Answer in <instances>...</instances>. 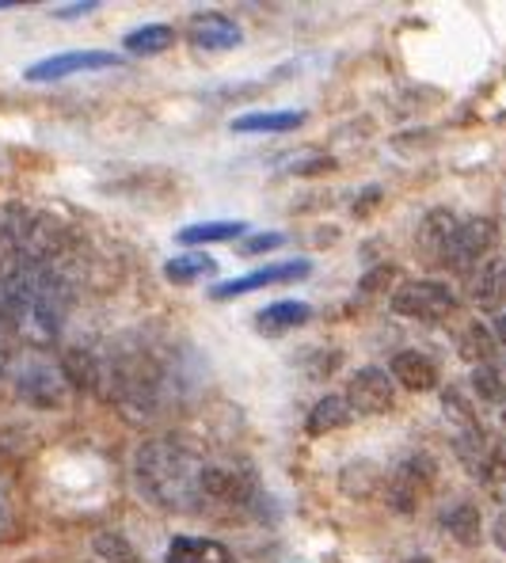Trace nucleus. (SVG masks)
<instances>
[{
  "mask_svg": "<svg viewBox=\"0 0 506 563\" xmlns=\"http://www.w3.org/2000/svg\"><path fill=\"white\" fill-rule=\"evenodd\" d=\"M202 472V461L176 438L145 442L134 457V484L141 499L161 510H172V515H190L206 503Z\"/></svg>",
  "mask_w": 506,
  "mask_h": 563,
  "instance_id": "nucleus-1",
  "label": "nucleus"
},
{
  "mask_svg": "<svg viewBox=\"0 0 506 563\" xmlns=\"http://www.w3.org/2000/svg\"><path fill=\"white\" fill-rule=\"evenodd\" d=\"M396 317L404 320H446L450 312H458V297L446 282L435 278H419V282H404L393 289L388 297Z\"/></svg>",
  "mask_w": 506,
  "mask_h": 563,
  "instance_id": "nucleus-2",
  "label": "nucleus"
},
{
  "mask_svg": "<svg viewBox=\"0 0 506 563\" xmlns=\"http://www.w3.org/2000/svg\"><path fill=\"white\" fill-rule=\"evenodd\" d=\"M495 244H499V229H495L492 218H469L458 225V233L450 240V252H446V267L453 271H480V263L487 260V255L495 252Z\"/></svg>",
  "mask_w": 506,
  "mask_h": 563,
  "instance_id": "nucleus-3",
  "label": "nucleus"
},
{
  "mask_svg": "<svg viewBox=\"0 0 506 563\" xmlns=\"http://www.w3.org/2000/svg\"><path fill=\"white\" fill-rule=\"evenodd\" d=\"M122 54L111 49H69V54H54L46 62H35L31 69H23V80L31 85H50V80L77 77V73H96V69H119Z\"/></svg>",
  "mask_w": 506,
  "mask_h": 563,
  "instance_id": "nucleus-4",
  "label": "nucleus"
},
{
  "mask_svg": "<svg viewBox=\"0 0 506 563\" xmlns=\"http://www.w3.org/2000/svg\"><path fill=\"white\" fill-rule=\"evenodd\" d=\"M393 377H388V369L377 366L359 369L346 385V404H351L354 416H381V411L393 408Z\"/></svg>",
  "mask_w": 506,
  "mask_h": 563,
  "instance_id": "nucleus-5",
  "label": "nucleus"
},
{
  "mask_svg": "<svg viewBox=\"0 0 506 563\" xmlns=\"http://www.w3.org/2000/svg\"><path fill=\"white\" fill-rule=\"evenodd\" d=\"M435 476H438V468L430 457H408L400 468H396L393 484H388V499H393V507L396 510H415L422 495L430 492Z\"/></svg>",
  "mask_w": 506,
  "mask_h": 563,
  "instance_id": "nucleus-6",
  "label": "nucleus"
},
{
  "mask_svg": "<svg viewBox=\"0 0 506 563\" xmlns=\"http://www.w3.org/2000/svg\"><path fill=\"white\" fill-rule=\"evenodd\" d=\"M309 263L305 260H286V263H271V267L263 271H252V275L244 278H232V282H221V286H213L210 294L218 297H240V294H252V289H263V286H275V282H297V278H309Z\"/></svg>",
  "mask_w": 506,
  "mask_h": 563,
  "instance_id": "nucleus-7",
  "label": "nucleus"
},
{
  "mask_svg": "<svg viewBox=\"0 0 506 563\" xmlns=\"http://www.w3.org/2000/svg\"><path fill=\"white\" fill-rule=\"evenodd\" d=\"M202 492L206 503H221V507H244L252 499V476L232 465H206L202 472Z\"/></svg>",
  "mask_w": 506,
  "mask_h": 563,
  "instance_id": "nucleus-8",
  "label": "nucleus"
},
{
  "mask_svg": "<svg viewBox=\"0 0 506 563\" xmlns=\"http://www.w3.org/2000/svg\"><path fill=\"white\" fill-rule=\"evenodd\" d=\"M190 43L198 49H237L244 43V31H240L237 20L221 12H198L190 20Z\"/></svg>",
  "mask_w": 506,
  "mask_h": 563,
  "instance_id": "nucleus-9",
  "label": "nucleus"
},
{
  "mask_svg": "<svg viewBox=\"0 0 506 563\" xmlns=\"http://www.w3.org/2000/svg\"><path fill=\"white\" fill-rule=\"evenodd\" d=\"M469 297L476 309L484 312H499L506 305V255L499 260H487L476 275L469 278Z\"/></svg>",
  "mask_w": 506,
  "mask_h": 563,
  "instance_id": "nucleus-10",
  "label": "nucleus"
},
{
  "mask_svg": "<svg viewBox=\"0 0 506 563\" xmlns=\"http://www.w3.org/2000/svg\"><path fill=\"white\" fill-rule=\"evenodd\" d=\"M388 377L400 380L408 393H430L438 385V366L419 351H400L388 362Z\"/></svg>",
  "mask_w": 506,
  "mask_h": 563,
  "instance_id": "nucleus-11",
  "label": "nucleus"
},
{
  "mask_svg": "<svg viewBox=\"0 0 506 563\" xmlns=\"http://www.w3.org/2000/svg\"><path fill=\"white\" fill-rule=\"evenodd\" d=\"M65 385H69V380L57 374V369H46V366H28L20 374L23 400H31L35 408H57L65 396Z\"/></svg>",
  "mask_w": 506,
  "mask_h": 563,
  "instance_id": "nucleus-12",
  "label": "nucleus"
},
{
  "mask_svg": "<svg viewBox=\"0 0 506 563\" xmlns=\"http://www.w3.org/2000/svg\"><path fill=\"white\" fill-rule=\"evenodd\" d=\"M309 320H312V305H305V301H275V305H267V309L255 312V328L271 339L309 324Z\"/></svg>",
  "mask_w": 506,
  "mask_h": 563,
  "instance_id": "nucleus-13",
  "label": "nucleus"
},
{
  "mask_svg": "<svg viewBox=\"0 0 506 563\" xmlns=\"http://www.w3.org/2000/svg\"><path fill=\"white\" fill-rule=\"evenodd\" d=\"M458 225H461V221L453 218L450 210H430L427 218H422V225H419V252L427 255V260H446Z\"/></svg>",
  "mask_w": 506,
  "mask_h": 563,
  "instance_id": "nucleus-14",
  "label": "nucleus"
},
{
  "mask_svg": "<svg viewBox=\"0 0 506 563\" xmlns=\"http://www.w3.org/2000/svg\"><path fill=\"white\" fill-rule=\"evenodd\" d=\"M305 122V111H252L232 119V134H286Z\"/></svg>",
  "mask_w": 506,
  "mask_h": 563,
  "instance_id": "nucleus-15",
  "label": "nucleus"
},
{
  "mask_svg": "<svg viewBox=\"0 0 506 563\" xmlns=\"http://www.w3.org/2000/svg\"><path fill=\"white\" fill-rule=\"evenodd\" d=\"M168 563H232V552L210 537H176L168 549Z\"/></svg>",
  "mask_w": 506,
  "mask_h": 563,
  "instance_id": "nucleus-16",
  "label": "nucleus"
},
{
  "mask_svg": "<svg viewBox=\"0 0 506 563\" xmlns=\"http://www.w3.org/2000/svg\"><path fill=\"white\" fill-rule=\"evenodd\" d=\"M351 419H354V411H351V404H346V396H323V400H317V408L309 411V419H305V430H309L312 438H323V434L343 430Z\"/></svg>",
  "mask_w": 506,
  "mask_h": 563,
  "instance_id": "nucleus-17",
  "label": "nucleus"
},
{
  "mask_svg": "<svg viewBox=\"0 0 506 563\" xmlns=\"http://www.w3.org/2000/svg\"><path fill=\"white\" fill-rule=\"evenodd\" d=\"M442 526L453 541L464 544V549H476L480 537H484V521H480V510L472 507V503H453L442 515Z\"/></svg>",
  "mask_w": 506,
  "mask_h": 563,
  "instance_id": "nucleus-18",
  "label": "nucleus"
},
{
  "mask_svg": "<svg viewBox=\"0 0 506 563\" xmlns=\"http://www.w3.org/2000/svg\"><path fill=\"white\" fill-rule=\"evenodd\" d=\"M210 275H218V263H213L206 252H184V255H176V260L164 263V278L176 282V286H190V282L210 278Z\"/></svg>",
  "mask_w": 506,
  "mask_h": 563,
  "instance_id": "nucleus-19",
  "label": "nucleus"
},
{
  "mask_svg": "<svg viewBox=\"0 0 506 563\" xmlns=\"http://www.w3.org/2000/svg\"><path fill=\"white\" fill-rule=\"evenodd\" d=\"M172 43H176V31H172L168 23H145V27H138L127 35V54L153 57V54H164Z\"/></svg>",
  "mask_w": 506,
  "mask_h": 563,
  "instance_id": "nucleus-20",
  "label": "nucleus"
},
{
  "mask_svg": "<svg viewBox=\"0 0 506 563\" xmlns=\"http://www.w3.org/2000/svg\"><path fill=\"white\" fill-rule=\"evenodd\" d=\"M458 351L464 362H472V366H492V358L499 354V343H495V335L484 324H469L461 331Z\"/></svg>",
  "mask_w": 506,
  "mask_h": 563,
  "instance_id": "nucleus-21",
  "label": "nucleus"
},
{
  "mask_svg": "<svg viewBox=\"0 0 506 563\" xmlns=\"http://www.w3.org/2000/svg\"><path fill=\"white\" fill-rule=\"evenodd\" d=\"M248 233V225L244 221H206V225H187V229H179L176 240L179 244H218V240H237V236H244Z\"/></svg>",
  "mask_w": 506,
  "mask_h": 563,
  "instance_id": "nucleus-22",
  "label": "nucleus"
},
{
  "mask_svg": "<svg viewBox=\"0 0 506 563\" xmlns=\"http://www.w3.org/2000/svg\"><path fill=\"white\" fill-rule=\"evenodd\" d=\"M472 388H476V396L484 404H506V385L499 377V369L492 366H476V374H472Z\"/></svg>",
  "mask_w": 506,
  "mask_h": 563,
  "instance_id": "nucleus-23",
  "label": "nucleus"
},
{
  "mask_svg": "<svg viewBox=\"0 0 506 563\" xmlns=\"http://www.w3.org/2000/svg\"><path fill=\"white\" fill-rule=\"evenodd\" d=\"M92 549L99 552V560H107V563H138V552L114 533H99L92 541Z\"/></svg>",
  "mask_w": 506,
  "mask_h": 563,
  "instance_id": "nucleus-24",
  "label": "nucleus"
},
{
  "mask_svg": "<svg viewBox=\"0 0 506 563\" xmlns=\"http://www.w3.org/2000/svg\"><path fill=\"white\" fill-rule=\"evenodd\" d=\"M442 404H446V416L458 422L461 430H472V427H476V416H472V408L461 400V388H446V393H442Z\"/></svg>",
  "mask_w": 506,
  "mask_h": 563,
  "instance_id": "nucleus-25",
  "label": "nucleus"
},
{
  "mask_svg": "<svg viewBox=\"0 0 506 563\" xmlns=\"http://www.w3.org/2000/svg\"><path fill=\"white\" fill-rule=\"evenodd\" d=\"M282 233H260V236H248L244 247H240V255H260V252H271V247L282 244Z\"/></svg>",
  "mask_w": 506,
  "mask_h": 563,
  "instance_id": "nucleus-26",
  "label": "nucleus"
},
{
  "mask_svg": "<svg viewBox=\"0 0 506 563\" xmlns=\"http://www.w3.org/2000/svg\"><path fill=\"white\" fill-rule=\"evenodd\" d=\"M396 278V267H381V271H370L366 278H362V289H366V294H373V289H385L388 282Z\"/></svg>",
  "mask_w": 506,
  "mask_h": 563,
  "instance_id": "nucleus-27",
  "label": "nucleus"
},
{
  "mask_svg": "<svg viewBox=\"0 0 506 563\" xmlns=\"http://www.w3.org/2000/svg\"><path fill=\"white\" fill-rule=\"evenodd\" d=\"M96 0H85V4H65V8H54V15L57 20H73V15H88V12H96Z\"/></svg>",
  "mask_w": 506,
  "mask_h": 563,
  "instance_id": "nucleus-28",
  "label": "nucleus"
},
{
  "mask_svg": "<svg viewBox=\"0 0 506 563\" xmlns=\"http://www.w3.org/2000/svg\"><path fill=\"white\" fill-rule=\"evenodd\" d=\"M492 537H495V544H499V549L506 552V510L499 518H495V529H492Z\"/></svg>",
  "mask_w": 506,
  "mask_h": 563,
  "instance_id": "nucleus-29",
  "label": "nucleus"
},
{
  "mask_svg": "<svg viewBox=\"0 0 506 563\" xmlns=\"http://www.w3.org/2000/svg\"><path fill=\"white\" fill-rule=\"evenodd\" d=\"M373 202H381V187H366V198H362V202L354 206V210H359V213H366Z\"/></svg>",
  "mask_w": 506,
  "mask_h": 563,
  "instance_id": "nucleus-30",
  "label": "nucleus"
},
{
  "mask_svg": "<svg viewBox=\"0 0 506 563\" xmlns=\"http://www.w3.org/2000/svg\"><path fill=\"white\" fill-rule=\"evenodd\" d=\"M492 335H495V343H499V346H506V312H499V317H495V328H492Z\"/></svg>",
  "mask_w": 506,
  "mask_h": 563,
  "instance_id": "nucleus-31",
  "label": "nucleus"
},
{
  "mask_svg": "<svg viewBox=\"0 0 506 563\" xmlns=\"http://www.w3.org/2000/svg\"><path fill=\"white\" fill-rule=\"evenodd\" d=\"M4 374H8V346L0 343V377H4Z\"/></svg>",
  "mask_w": 506,
  "mask_h": 563,
  "instance_id": "nucleus-32",
  "label": "nucleus"
},
{
  "mask_svg": "<svg viewBox=\"0 0 506 563\" xmlns=\"http://www.w3.org/2000/svg\"><path fill=\"white\" fill-rule=\"evenodd\" d=\"M0 8H12V0H0Z\"/></svg>",
  "mask_w": 506,
  "mask_h": 563,
  "instance_id": "nucleus-33",
  "label": "nucleus"
},
{
  "mask_svg": "<svg viewBox=\"0 0 506 563\" xmlns=\"http://www.w3.org/2000/svg\"><path fill=\"white\" fill-rule=\"evenodd\" d=\"M503 422H506V404H503Z\"/></svg>",
  "mask_w": 506,
  "mask_h": 563,
  "instance_id": "nucleus-34",
  "label": "nucleus"
}]
</instances>
